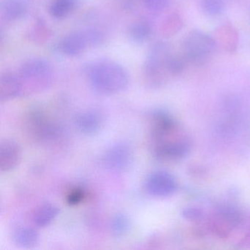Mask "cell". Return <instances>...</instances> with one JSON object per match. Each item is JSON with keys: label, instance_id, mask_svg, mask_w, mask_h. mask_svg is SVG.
<instances>
[{"label": "cell", "instance_id": "6da1fadb", "mask_svg": "<svg viewBox=\"0 0 250 250\" xmlns=\"http://www.w3.org/2000/svg\"><path fill=\"white\" fill-rule=\"evenodd\" d=\"M89 83L98 93L114 95L124 91L129 84L127 71L117 62L100 61L86 67Z\"/></svg>", "mask_w": 250, "mask_h": 250}, {"label": "cell", "instance_id": "7a4b0ae2", "mask_svg": "<svg viewBox=\"0 0 250 250\" xmlns=\"http://www.w3.org/2000/svg\"><path fill=\"white\" fill-rule=\"evenodd\" d=\"M17 74L22 87V96L42 93L50 87L53 81L52 65L42 58L26 61Z\"/></svg>", "mask_w": 250, "mask_h": 250}, {"label": "cell", "instance_id": "3957f363", "mask_svg": "<svg viewBox=\"0 0 250 250\" xmlns=\"http://www.w3.org/2000/svg\"><path fill=\"white\" fill-rule=\"evenodd\" d=\"M172 55L165 42H157L150 48L143 67V77L147 85L156 87L163 84L169 75L168 63Z\"/></svg>", "mask_w": 250, "mask_h": 250}, {"label": "cell", "instance_id": "277c9868", "mask_svg": "<svg viewBox=\"0 0 250 250\" xmlns=\"http://www.w3.org/2000/svg\"><path fill=\"white\" fill-rule=\"evenodd\" d=\"M25 125L30 137L39 143L57 141L63 133L62 126L42 108H33L27 112Z\"/></svg>", "mask_w": 250, "mask_h": 250}, {"label": "cell", "instance_id": "5b68a950", "mask_svg": "<svg viewBox=\"0 0 250 250\" xmlns=\"http://www.w3.org/2000/svg\"><path fill=\"white\" fill-rule=\"evenodd\" d=\"M216 46L213 37L200 30H192L184 38L182 55L188 63L200 65L211 58Z\"/></svg>", "mask_w": 250, "mask_h": 250}, {"label": "cell", "instance_id": "8992f818", "mask_svg": "<svg viewBox=\"0 0 250 250\" xmlns=\"http://www.w3.org/2000/svg\"><path fill=\"white\" fill-rule=\"evenodd\" d=\"M134 159L131 147L124 143L111 146L104 153L102 163L104 167L112 172H123L131 166Z\"/></svg>", "mask_w": 250, "mask_h": 250}, {"label": "cell", "instance_id": "52a82bcc", "mask_svg": "<svg viewBox=\"0 0 250 250\" xmlns=\"http://www.w3.org/2000/svg\"><path fill=\"white\" fill-rule=\"evenodd\" d=\"M74 124L82 134L94 136L99 134L104 126V115L98 109H86L76 115Z\"/></svg>", "mask_w": 250, "mask_h": 250}, {"label": "cell", "instance_id": "ba28073f", "mask_svg": "<svg viewBox=\"0 0 250 250\" xmlns=\"http://www.w3.org/2000/svg\"><path fill=\"white\" fill-rule=\"evenodd\" d=\"M91 47L86 30L74 31L64 36L58 43V49L65 56L77 57Z\"/></svg>", "mask_w": 250, "mask_h": 250}, {"label": "cell", "instance_id": "9c48e42d", "mask_svg": "<svg viewBox=\"0 0 250 250\" xmlns=\"http://www.w3.org/2000/svg\"><path fill=\"white\" fill-rule=\"evenodd\" d=\"M146 188L151 195L165 197L175 191L176 184L174 178L167 172L156 171L147 177Z\"/></svg>", "mask_w": 250, "mask_h": 250}, {"label": "cell", "instance_id": "30bf717a", "mask_svg": "<svg viewBox=\"0 0 250 250\" xmlns=\"http://www.w3.org/2000/svg\"><path fill=\"white\" fill-rule=\"evenodd\" d=\"M22 150L18 143L13 140H3L0 143V170L9 172L21 162Z\"/></svg>", "mask_w": 250, "mask_h": 250}, {"label": "cell", "instance_id": "8fae6325", "mask_svg": "<svg viewBox=\"0 0 250 250\" xmlns=\"http://www.w3.org/2000/svg\"><path fill=\"white\" fill-rule=\"evenodd\" d=\"M22 96V87L17 73L5 72L0 77V102H10Z\"/></svg>", "mask_w": 250, "mask_h": 250}, {"label": "cell", "instance_id": "7c38bea8", "mask_svg": "<svg viewBox=\"0 0 250 250\" xmlns=\"http://www.w3.org/2000/svg\"><path fill=\"white\" fill-rule=\"evenodd\" d=\"M213 39L217 46L229 53L235 52L239 43L238 31L230 24L219 26L215 31Z\"/></svg>", "mask_w": 250, "mask_h": 250}, {"label": "cell", "instance_id": "4fadbf2b", "mask_svg": "<svg viewBox=\"0 0 250 250\" xmlns=\"http://www.w3.org/2000/svg\"><path fill=\"white\" fill-rule=\"evenodd\" d=\"M27 0H4L1 7L2 17L7 21H16L24 18L28 12Z\"/></svg>", "mask_w": 250, "mask_h": 250}, {"label": "cell", "instance_id": "5bb4252c", "mask_svg": "<svg viewBox=\"0 0 250 250\" xmlns=\"http://www.w3.org/2000/svg\"><path fill=\"white\" fill-rule=\"evenodd\" d=\"M60 208L52 203H45L39 206L33 215V222L38 228L49 226L59 215Z\"/></svg>", "mask_w": 250, "mask_h": 250}, {"label": "cell", "instance_id": "9a60e30c", "mask_svg": "<svg viewBox=\"0 0 250 250\" xmlns=\"http://www.w3.org/2000/svg\"><path fill=\"white\" fill-rule=\"evenodd\" d=\"M39 232L30 227H21L17 228L13 233V240L15 244L21 248H32L39 242Z\"/></svg>", "mask_w": 250, "mask_h": 250}, {"label": "cell", "instance_id": "2e32d148", "mask_svg": "<svg viewBox=\"0 0 250 250\" xmlns=\"http://www.w3.org/2000/svg\"><path fill=\"white\" fill-rule=\"evenodd\" d=\"M131 222L127 215L116 213L109 222V230L112 236L121 238L125 236L131 230Z\"/></svg>", "mask_w": 250, "mask_h": 250}, {"label": "cell", "instance_id": "e0dca14e", "mask_svg": "<svg viewBox=\"0 0 250 250\" xmlns=\"http://www.w3.org/2000/svg\"><path fill=\"white\" fill-rule=\"evenodd\" d=\"M152 33L150 23L146 20H138L130 25L128 36L131 40L135 42H144L148 39Z\"/></svg>", "mask_w": 250, "mask_h": 250}, {"label": "cell", "instance_id": "ac0fdd59", "mask_svg": "<svg viewBox=\"0 0 250 250\" xmlns=\"http://www.w3.org/2000/svg\"><path fill=\"white\" fill-rule=\"evenodd\" d=\"M184 27V21L178 14L168 16L161 24V34L165 38H170L181 31Z\"/></svg>", "mask_w": 250, "mask_h": 250}, {"label": "cell", "instance_id": "d6986e66", "mask_svg": "<svg viewBox=\"0 0 250 250\" xmlns=\"http://www.w3.org/2000/svg\"><path fill=\"white\" fill-rule=\"evenodd\" d=\"M74 0H55L49 6V14L55 19H62L71 14L75 8Z\"/></svg>", "mask_w": 250, "mask_h": 250}, {"label": "cell", "instance_id": "ffe728a7", "mask_svg": "<svg viewBox=\"0 0 250 250\" xmlns=\"http://www.w3.org/2000/svg\"><path fill=\"white\" fill-rule=\"evenodd\" d=\"M52 36V30L42 20H39L29 32L28 37L36 43H43Z\"/></svg>", "mask_w": 250, "mask_h": 250}, {"label": "cell", "instance_id": "44dd1931", "mask_svg": "<svg viewBox=\"0 0 250 250\" xmlns=\"http://www.w3.org/2000/svg\"><path fill=\"white\" fill-rule=\"evenodd\" d=\"M65 201L69 206H76L82 204L87 198V191L84 187L74 186L67 190Z\"/></svg>", "mask_w": 250, "mask_h": 250}, {"label": "cell", "instance_id": "7402d4cb", "mask_svg": "<svg viewBox=\"0 0 250 250\" xmlns=\"http://www.w3.org/2000/svg\"><path fill=\"white\" fill-rule=\"evenodd\" d=\"M203 12L210 17H218L225 11V0H200Z\"/></svg>", "mask_w": 250, "mask_h": 250}, {"label": "cell", "instance_id": "603a6c76", "mask_svg": "<svg viewBox=\"0 0 250 250\" xmlns=\"http://www.w3.org/2000/svg\"><path fill=\"white\" fill-rule=\"evenodd\" d=\"M187 60L185 59L182 54L175 55L172 54L168 63V71L169 75L175 76L181 74L187 66Z\"/></svg>", "mask_w": 250, "mask_h": 250}, {"label": "cell", "instance_id": "cb8c5ba5", "mask_svg": "<svg viewBox=\"0 0 250 250\" xmlns=\"http://www.w3.org/2000/svg\"><path fill=\"white\" fill-rule=\"evenodd\" d=\"M142 2L149 12L159 14L167 8L169 0H142Z\"/></svg>", "mask_w": 250, "mask_h": 250}, {"label": "cell", "instance_id": "d4e9b609", "mask_svg": "<svg viewBox=\"0 0 250 250\" xmlns=\"http://www.w3.org/2000/svg\"><path fill=\"white\" fill-rule=\"evenodd\" d=\"M143 3L142 0H122L123 7L126 11H132L140 3Z\"/></svg>", "mask_w": 250, "mask_h": 250}]
</instances>
